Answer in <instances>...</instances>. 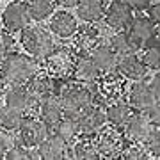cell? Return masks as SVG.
Listing matches in <instances>:
<instances>
[{
  "label": "cell",
  "instance_id": "obj_1",
  "mask_svg": "<svg viewBox=\"0 0 160 160\" xmlns=\"http://www.w3.org/2000/svg\"><path fill=\"white\" fill-rule=\"evenodd\" d=\"M55 96H57L62 112L68 116H75L78 110L91 105L96 100V91L91 87V84H69L62 80V84L55 80Z\"/></svg>",
  "mask_w": 160,
  "mask_h": 160
},
{
  "label": "cell",
  "instance_id": "obj_34",
  "mask_svg": "<svg viewBox=\"0 0 160 160\" xmlns=\"http://www.w3.org/2000/svg\"><path fill=\"white\" fill-rule=\"evenodd\" d=\"M125 2L135 11H146L151 4V0H125Z\"/></svg>",
  "mask_w": 160,
  "mask_h": 160
},
{
  "label": "cell",
  "instance_id": "obj_7",
  "mask_svg": "<svg viewBox=\"0 0 160 160\" xmlns=\"http://www.w3.org/2000/svg\"><path fill=\"white\" fill-rule=\"evenodd\" d=\"M4 100H6L7 107L20 110L22 114L34 112V110H38V105H39V103L29 94L25 84H14V86H11L9 89H7Z\"/></svg>",
  "mask_w": 160,
  "mask_h": 160
},
{
  "label": "cell",
  "instance_id": "obj_38",
  "mask_svg": "<svg viewBox=\"0 0 160 160\" xmlns=\"http://www.w3.org/2000/svg\"><path fill=\"white\" fill-rule=\"evenodd\" d=\"M0 158H4V149L0 148Z\"/></svg>",
  "mask_w": 160,
  "mask_h": 160
},
{
  "label": "cell",
  "instance_id": "obj_18",
  "mask_svg": "<svg viewBox=\"0 0 160 160\" xmlns=\"http://www.w3.org/2000/svg\"><path fill=\"white\" fill-rule=\"evenodd\" d=\"M91 61L94 62L98 71H103V73H107V71H112L116 69V61H118V55L114 53V50L110 48L109 45H100L98 43L94 48H92L89 53H87Z\"/></svg>",
  "mask_w": 160,
  "mask_h": 160
},
{
  "label": "cell",
  "instance_id": "obj_28",
  "mask_svg": "<svg viewBox=\"0 0 160 160\" xmlns=\"http://www.w3.org/2000/svg\"><path fill=\"white\" fill-rule=\"evenodd\" d=\"M71 158H100V151L96 148V142L91 137L87 139H80L77 141V144L71 149Z\"/></svg>",
  "mask_w": 160,
  "mask_h": 160
},
{
  "label": "cell",
  "instance_id": "obj_27",
  "mask_svg": "<svg viewBox=\"0 0 160 160\" xmlns=\"http://www.w3.org/2000/svg\"><path fill=\"white\" fill-rule=\"evenodd\" d=\"M27 7H29L30 20L43 22V20H46L53 12V9H55V0H30V4Z\"/></svg>",
  "mask_w": 160,
  "mask_h": 160
},
{
  "label": "cell",
  "instance_id": "obj_36",
  "mask_svg": "<svg viewBox=\"0 0 160 160\" xmlns=\"http://www.w3.org/2000/svg\"><path fill=\"white\" fill-rule=\"evenodd\" d=\"M149 87H151V91H153L155 96L158 98V92H160V77H158V71H157V75H153V78H151V82H149Z\"/></svg>",
  "mask_w": 160,
  "mask_h": 160
},
{
  "label": "cell",
  "instance_id": "obj_8",
  "mask_svg": "<svg viewBox=\"0 0 160 160\" xmlns=\"http://www.w3.org/2000/svg\"><path fill=\"white\" fill-rule=\"evenodd\" d=\"M103 16H105V22L110 29L121 30L130 25L132 18H133V9L125 0H112L110 6L107 7V11L103 12Z\"/></svg>",
  "mask_w": 160,
  "mask_h": 160
},
{
  "label": "cell",
  "instance_id": "obj_31",
  "mask_svg": "<svg viewBox=\"0 0 160 160\" xmlns=\"http://www.w3.org/2000/svg\"><path fill=\"white\" fill-rule=\"evenodd\" d=\"M144 148L148 149L149 157H157L160 155V133H158V125H155L149 132L148 139L144 141Z\"/></svg>",
  "mask_w": 160,
  "mask_h": 160
},
{
  "label": "cell",
  "instance_id": "obj_6",
  "mask_svg": "<svg viewBox=\"0 0 160 160\" xmlns=\"http://www.w3.org/2000/svg\"><path fill=\"white\" fill-rule=\"evenodd\" d=\"M16 132V142H20L25 148H36L50 133V130L46 128L39 118H23Z\"/></svg>",
  "mask_w": 160,
  "mask_h": 160
},
{
  "label": "cell",
  "instance_id": "obj_23",
  "mask_svg": "<svg viewBox=\"0 0 160 160\" xmlns=\"http://www.w3.org/2000/svg\"><path fill=\"white\" fill-rule=\"evenodd\" d=\"M77 12L84 22L94 23L100 22L103 18L105 7H103V0H77Z\"/></svg>",
  "mask_w": 160,
  "mask_h": 160
},
{
  "label": "cell",
  "instance_id": "obj_5",
  "mask_svg": "<svg viewBox=\"0 0 160 160\" xmlns=\"http://www.w3.org/2000/svg\"><path fill=\"white\" fill-rule=\"evenodd\" d=\"M96 135H98V139L94 142H96V148L102 157H107V158L121 157V153H123V149L126 146V139L121 133V128L112 126V128H107L103 132L100 130Z\"/></svg>",
  "mask_w": 160,
  "mask_h": 160
},
{
  "label": "cell",
  "instance_id": "obj_19",
  "mask_svg": "<svg viewBox=\"0 0 160 160\" xmlns=\"http://www.w3.org/2000/svg\"><path fill=\"white\" fill-rule=\"evenodd\" d=\"M75 80L80 84H92L98 80L100 71L96 69L94 62L91 61L89 55H80L78 59H75L73 62V69H71Z\"/></svg>",
  "mask_w": 160,
  "mask_h": 160
},
{
  "label": "cell",
  "instance_id": "obj_13",
  "mask_svg": "<svg viewBox=\"0 0 160 160\" xmlns=\"http://www.w3.org/2000/svg\"><path fill=\"white\" fill-rule=\"evenodd\" d=\"M153 126L155 125L149 121V118L144 114V112H133L132 118L128 119V123H126L123 128H125V132H126V137L130 139L132 142L144 144V141L148 139L149 132H151Z\"/></svg>",
  "mask_w": 160,
  "mask_h": 160
},
{
  "label": "cell",
  "instance_id": "obj_35",
  "mask_svg": "<svg viewBox=\"0 0 160 160\" xmlns=\"http://www.w3.org/2000/svg\"><path fill=\"white\" fill-rule=\"evenodd\" d=\"M148 14H149V20L155 23V25H158V22H160V6H158V2L157 4H149V7H148Z\"/></svg>",
  "mask_w": 160,
  "mask_h": 160
},
{
  "label": "cell",
  "instance_id": "obj_39",
  "mask_svg": "<svg viewBox=\"0 0 160 160\" xmlns=\"http://www.w3.org/2000/svg\"><path fill=\"white\" fill-rule=\"evenodd\" d=\"M0 80H2V78H0Z\"/></svg>",
  "mask_w": 160,
  "mask_h": 160
},
{
  "label": "cell",
  "instance_id": "obj_4",
  "mask_svg": "<svg viewBox=\"0 0 160 160\" xmlns=\"http://www.w3.org/2000/svg\"><path fill=\"white\" fill-rule=\"evenodd\" d=\"M73 118L77 121V126H78V133L86 135V137H94L103 128V125L107 123L105 110H103L102 105L96 103V100L91 105H87L82 110H78Z\"/></svg>",
  "mask_w": 160,
  "mask_h": 160
},
{
  "label": "cell",
  "instance_id": "obj_12",
  "mask_svg": "<svg viewBox=\"0 0 160 160\" xmlns=\"http://www.w3.org/2000/svg\"><path fill=\"white\" fill-rule=\"evenodd\" d=\"M146 66L141 59L137 57V53H126V55H118L116 61V71L128 80H144L146 77Z\"/></svg>",
  "mask_w": 160,
  "mask_h": 160
},
{
  "label": "cell",
  "instance_id": "obj_11",
  "mask_svg": "<svg viewBox=\"0 0 160 160\" xmlns=\"http://www.w3.org/2000/svg\"><path fill=\"white\" fill-rule=\"evenodd\" d=\"M126 30H128V34L133 38V41H135L141 48H144L149 41L158 39L157 25H155L149 18H144V16L132 18V22H130V25L126 27Z\"/></svg>",
  "mask_w": 160,
  "mask_h": 160
},
{
  "label": "cell",
  "instance_id": "obj_26",
  "mask_svg": "<svg viewBox=\"0 0 160 160\" xmlns=\"http://www.w3.org/2000/svg\"><path fill=\"white\" fill-rule=\"evenodd\" d=\"M53 133H55V135H59L64 142H71V141L77 137V133H78V126H77L75 118H73V116L64 114L62 118H61V121L55 125Z\"/></svg>",
  "mask_w": 160,
  "mask_h": 160
},
{
  "label": "cell",
  "instance_id": "obj_25",
  "mask_svg": "<svg viewBox=\"0 0 160 160\" xmlns=\"http://www.w3.org/2000/svg\"><path fill=\"white\" fill-rule=\"evenodd\" d=\"M100 39H102L100 29H96V27H86V29H82L78 32V36H77V48H78L80 55H87L100 43Z\"/></svg>",
  "mask_w": 160,
  "mask_h": 160
},
{
  "label": "cell",
  "instance_id": "obj_29",
  "mask_svg": "<svg viewBox=\"0 0 160 160\" xmlns=\"http://www.w3.org/2000/svg\"><path fill=\"white\" fill-rule=\"evenodd\" d=\"M23 119V114L16 109H11V107H0V128L9 132H16L20 123Z\"/></svg>",
  "mask_w": 160,
  "mask_h": 160
},
{
  "label": "cell",
  "instance_id": "obj_33",
  "mask_svg": "<svg viewBox=\"0 0 160 160\" xmlns=\"http://www.w3.org/2000/svg\"><path fill=\"white\" fill-rule=\"evenodd\" d=\"M12 46H14L12 36L9 32H6V30H0V61L12 50Z\"/></svg>",
  "mask_w": 160,
  "mask_h": 160
},
{
  "label": "cell",
  "instance_id": "obj_21",
  "mask_svg": "<svg viewBox=\"0 0 160 160\" xmlns=\"http://www.w3.org/2000/svg\"><path fill=\"white\" fill-rule=\"evenodd\" d=\"M133 112H135V110L132 109L130 103L116 102V103H112L110 107H107V110H105V119H107V123H110V126L123 128V126L128 123V119L132 118Z\"/></svg>",
  "mask_w": 160,
  "mask_h": 160
},
{
  "label": "cell",
  "instance_id": "obj_17",
  "mask_svg": "<svg viewBox=\"0 0 160 160\" xmlns=\"http://www.w3.org/2000/svg\"><path fill=\"white\" fill-rule=\"evenodd\" d=\"M25 87L38 103L43 102L45 98L52 96V94H55V80L48 77L46 73H39V71L25 84Z\"/></svg>",
  "mask_w": 160,
  "mask_h": 160
},
{
  "label": "cell",
  "instance_id": "obj_22",
  "mask_svg": "<svg viewBox=\"0 0 160 160\" xmlns=\"http://www.w3.org/2000/svg\"><path fill=\"white\" fill-rule=\"evenodd\" d=\"M109 46L114 50L116 55H126V53H137L141 50V46L133 41L128 30L126 29H121L118 30L112 38L109 39Z\"/></svg>",
  "mask_w": 160,
  "mask_h": 160
},
{
  "label": "cell",
  "instance_id": "obj_32",
  "mask_svg": "<svg viewBox=\"0 0 160 160\" xmlns=\"http://www.w3.org/2000/svg\"><path fill=\"white\" fill-rule=\"evenodd\" d=\"M141 61L144 62L146 68L158 69V66H160V48H158V45H153V46L144 48V55H142Z\"/></svg>",
  "mask_w": 160,
  "mask_h": 160
},
{
  "label": "cell",
  "instance_id": "obj_20",
  "mask_svg": "<svg viewBox=\"0 0 160 160\" xmlns=\"http://www.w3.org/2000/svg\"><path fill=\"white\" fill-rule=\"evenodd\" d=\"M50 29L59 38H71L73 34H77L78 25H77V20L73 14H69L68 11H59L52 18Z\"/></svg>",
  "mask_w": 160,
  "mask_h": 160
},
{
  "label": "cell",
  "instance_id": "obj_14",
  "mask_svg": "<svg viewBox=\"0 0 160 160\" xmlns=\"http://www.w3.org/2000/svg\"><path fill=\"white\" fill-rule=\"evenodd\" d=\"M48 61V69L52 73H55L59 78H66L68 75H71V69H73V62L75 57L71 50L68 48H53L52 53L46 57Z\"/></svg>",
  "mask_w": 160,
  "mask_h": 160
},
{
  "label": "cell",
  "instance_id": "obj_30",
  "mask_svg": "<svg viewBox=\"0 0 160 160\" xmlns=\"http://www.w3.org/2000/svg\"><path fill=\"white\" fill-rule=\"evenodd\" d=\"M121 157L126 160H142V158H149V153H148V149L144 148V144L132 142V144H126L125 146Z\"/></svg>",
  "mask_w": 160,
  "mask_h": 160
},
{
  "label": "cell",
  "instance_id": "obj_9",
  "mask_svg": "<svg viewBox=\"0 0 160 160\" xmlns=\"http://www.w3.org/2000/svg\"><path fill=\"white\" fill-rule=\"evenodd\" d=\"M36 148H38L39 158H46V160L71 158V149L68 148V142H64L55 133H48Z\"/></svg>",
  "mask_w": 160,
  "mask_h": 160
},
{
  "label": "cell",
  "instance_id": "obj_24",
  "mask_svg": "<svg viewBox=\"0 0 160 160\" xmlns=\"http://www.w3.org/2000/svg\"><path fill=\"white\" fill-rule=\"evenodd\" d=\"M102 92L105 94V98L109 100H118V98L125 92V86H123V77H121L116 69L107 71L105 78H103L102 86H100Z\"/></svg>",
  "mask_w": 160,
  "mask_h": 160
},
{
  "label": "cell",
  "instance_id": "obj_15",
  "mask_svg": "<svg viewBox=\"0 0 160 160\" xmlns=\"http://www.w3.org/2000/svg\"><path fill=\"white\" fill-rule=\"evenodd\" d=\"M128 98H130L132 109L139 110V112H146L151 105H155V103L158 102V98L153 94L149 84L141 82V80H137V84L132 86L130 92H128Z\"/></svg>",
  "mask_w": 160,
  "mask_h": 160
},
{
  "label": "cell",
  "instance_id": "obj_2",
  "mask_svg": "<svg viewBox=\"0 0 160 160\" xmlns=\"http://www.w3.org/2000/svg\"><path fill=\"white\" fill-rule=\"evenodd\" d=\"M0 78L7 82V84H27L32 77H34L39 68L34 57L29 55H22V53H7L6 57L0 61Z\"/></svg>",
  "mask_w": 160,
  "mask_h": 160
},
{
  "label": "cell",
  "instance_id": "obj_3",
  "mask_svg": "<svg viewBox=\"0 0 160 160\" xmlns=\"http://www.w3.org/2000/svg\"><path fill=\"white\" fill-rule=\"evenodd\" d=\"M22 34V45L23 48L29 52L30 57L34 59H46L52 53V50L55 48V43L52 39V36L48 30H45L43 27H23Z\"/></svg>",
  "mask_w": 160,
  "mask_h": 160
},
{
  "label": "cell",
  "instance_id": "obj_37",
  "mask_svg": "<svg viewBox=\"0 0 160 160\" xmlns=\"http://www.w3.org/2000/svg\"><path fill=\"white\" fill-rule=\"evenodd\" d=\"M55 2H59L62 7H75L77 4V0H55Z\"/></svg>",
  "mask_w": 160,
  "mask_h": 160
},
{
  "label": "cell",
  "instance_id": "obj_16",
  "mask_svg": "<svg viewBox=\"0 0 160 160\" xmlns=\"http://www.w3.org/2000/svg\"><path fill=\"white\" fill-rule=\"evenodd\" d=\"M36 112H38L39 119L45 123V126L50 132L55 128V125H57L59 121H61V118L64 116L62 107H61V103H59V100H57L55 94H52V96L45 98L43 102H39Z\"/></svg>",
  "mask_w": 160,
  "mask_h": 160
},
{
  "label": "cell",
  "instance_id": "obj_10",
  "mask_svg": "<svg viewBox=\"0 0 160 160\" xmlns=\"http://www.w3.org/2000/svg\"><path fill=\"white\" fill-rule=\"evenodd\" d=\"M2 22H4V27L9 32H16V30H22L23 27H27L30 22L27 4H23V2H11L4 9Z\"/></svg>",
  "mask_w": 160,
  "mask_h": 160
}]
</instances>
